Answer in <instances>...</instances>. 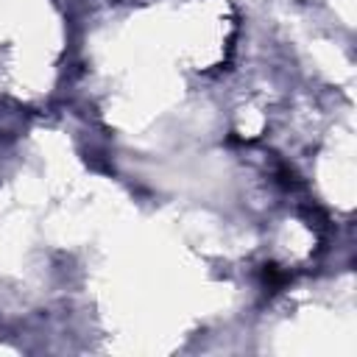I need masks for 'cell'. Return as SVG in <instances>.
Masks as SVG:
<instances>
[{
    "instance_id": "obj_1",
    "label": "cell",
    "mask_w": 357,
    "mask_h": 357,
    "mask_svg": "<svg viewBox=\"0 0 357 357\" xmlns=\"http://www.w3.org/2000/svg\"><path fill=\"white\" fill-rule=\"evenodd\" d=\"M265 282L276 290V287H282V284L287 282V273H279V268H276V265H265Z\"/></svg>"
}]
</instances>
